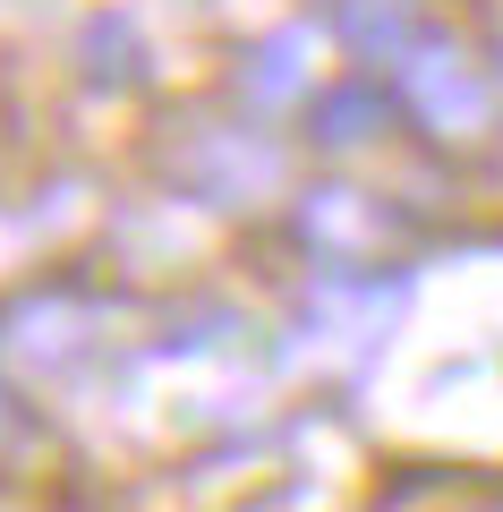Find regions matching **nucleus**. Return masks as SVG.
<instances>
[{
  "label": "nucleus",
  "mask_w": 503,
  "mask_h": 512,
  "mask_svg": "<svg viewBox=\"0 0 503 512\" xmlns=\"http://www.w3.org/2000/svg\"><path fill=\"white\" fill-rule=\"evenodd\" d=\"M401 69H410V94H418V111H427L435 128H478V120H486V86H478V69H469L461 52L418 43Z\"/></svg>",
  "instance_id": "1"
},
{
  "label": "nucleus",
  "mask_w": 503,
  "mask_h": 512,
  "mask_svg": "<svg viewBox=\"0 0 503 512\" xmlns=\"http://www.w3.org/2000/svg\"><path fill=\"white\" fill-rule=\"evenodd\" d=\"M342 26H350L376 60H410V52H418V43H410V9H401V0H350Z\"/></svg>",
  "instance_id": "2"
},
{
  "label": "nucleus",
  "mask_w": 503,
  "mask_h": 512,
  "mask_svg": "<svg viewBox=\"0 0 503 512\" xmlns=\"http://www.w3.org/2000/svg\"><path fill=\"white\" fill-rule=\"evenodd\" d=\"M367 128V103L359 94H333V103H324V137H359Z\"/></svg>",
  "instance_id": "3"
}]
</instances>
